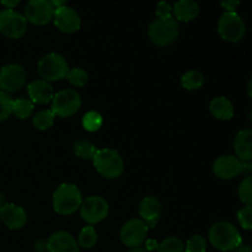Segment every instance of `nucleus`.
I'll list each match as a JSON object with an SVG mask.
<instances>
[{
    "label": "nucleus",
    "instance_id": "1",
    "mask_svg": "<svg viewBox=\"0 0 252 252\" xmlns=\"http://www.w3.org/2000/svg\"><path fill=\"white\" fill-rule=\"evenodd\" d=\"M208 241L218 251L230 252L243 244V238L234 224L229 221H217L209 228Z\"/></svg>",
    "mask_w": 252,
    "mask_h": 252
},
{
    "label": "nucleus",
    "instance_id": "2",
    "mask_svg": "<svg viewBox=\"0 0 252 252\" xmlns=\"http://www.w3.org/2000/svg\"><path fill=\"white\" fill-rule=\"evenodd\" d=\"M83 194L74 184H62L57 187L52 197V206L56 213L61 216H71L80 209Z\"/></svg>",
    "mask_w": 252,
    "mask_h": 252
},
{
    "label": "nucleus",
    "instance_id": "3",
    "mask_svg": "<svg viewBox=\"0 0 252 252\" xmlns=\"http://www.w3.org/2000/svg\"><path fill=\"white\" fill-rule=\"evenodd\" d=\"M180 36L179 21L172 17L159 19L157 17L148 27V37L157 47H169L177 41Z\"/></svg>",
    "mask_w": 252,
    "mask_h": 252
},
{
    "label": "nucleus",
    "instance_id": "4",
    "mask_svg": "<svg viewBox=\"0 0 252 252\" xmlns=\"http://www.w3.org/2000/svg\"><path fill=\"white\" fill-rule=\"evenodd\" d=\"M96 171L107 180L118 179L125 170V161L120 153L116 149L103 148L97 149L93 159Z\"/></svg>",
    "mask_w": 252,
    "mask_h": 252
},
{
    "label": "nucleus",
    "instance_id": "5",
    "mask_svg": "<svg viewBox=\"0 0 252 252\" xmlns=\"http://www.w3.org/2000/svg\"><path fill=\"white\" fill-rule=\"evenodd\" d=\"M69 69L70 68L66 59L59 53L46 54L37 63V73L41 79L48 83L65 79Z\"/></svg>",
    "mask_w": 252,
    "mask_h": 252
},
{
    "label": "nucleus",
    "instance_id": "6",
    "mask_svg": "<svg viewBox=\"0 0 252 252\" xmlns=\"http://www.w3.org/2000/svg\"><path fill=\"white\" fill-rule=\"evenodd\" d=\"M250 172H252L251 161H241L235 155H221L213 162V174L220 180H231Z\"/></svg>",
    "mask_w": 252,
    "mask_h": 252
},
{
    "label": "nucleus",
    "instance_id": "7",
    "mask_svg": "<svg viewBox=\"0 0 252 252\" xmlns=\"http://www.w3.org/2000/svg\"><path fill=\"white\" fill-rule=\"evenodd\" d=\"M218 33L224 41L236 43L246 34V24L236 11H225L218 20Z\"/></svg>",
    "mask_w": 252,
    "mask_h": 252
},
{
    "label": "nucleus",
    "instance_id": "8",
    "mask_svg": "<svg viewBox=\"0 0 252 252\" xmlns=\"http://www.w3.org/2000/svg\"><path fill=\"white\" fill-rule=\"evenodd\" d=\"M81 107V97L74 89H64L54 94L51 110L56 117L66 118L75 115Z\"/></svg>",
    "mask_w": 252,
    "mask_h": 252
},
{
    "label": "nucleus",
    "instance_id": "9",
    "mask_svg": "<svg viewBox=\"0 0 252 252\" xmlns=\"http://www.w3.org/2000/svg\"><path fill=\"white\" fill-rule=\"evenodd\" d=\"M27 32V20L12 9L0 11V33L7 38L19 39Z\"/></svg>",
    "mask_w": 252,
    "mask_h": 252
},
{
    "label": "nucleus",
    "instance_id": "10",
    "mask_svg": "<svg viewBox=\"0 0 252 252\" xmlns=\"http://www.w3.org/2000/svg\"><path fill=\"white\" fill-rule=\"evenodd\" d=\"M110 212L108 202L101 196H90L83 199L80 206L81 219L89 225H96L105 220Z\"/></svg>",
    "mask_w": 252,
    "mask_h": 252
},
{
    "label": "nucleus",
    "instance_id": "11",
    "mask_svg": "<svg viewBox=\"0 0 252 252\" xmlns=\"http://www.w3.org/2000/svg\"><path fill=\"white\" fill-rule=\"evenodd\" d=\"M148 231L149 228L142 219H130L121 228L120 239L128 249L140 248L147 241Z\"/></svg>",
    "mask_w": 252,
    "mask_h": 252
},
{
    "label": "nucleus",
    "instance_id": "12",
    "mask_svg": "<svg viewBox=\"0 0 252 252\" xmlns=\"http://www.w3.org/2000/svg\"><path fill=\"white\" fill-rule=\"evenodd\" d=\"M27 73L20 64H6L0 69V90L15 93L26 84Z\"/></svg>",
    "mask_w": 252,
    "mask_h": 252
},
{
    "label": "nucleus",
    "instance_id": "13",
    "mask_svg": "<svg viewBox=\"0 0 252 252\" xmlns=\"http://www.w3.org/2000/svg\"><path fill=\"white\" fill-rule=\"evenodd\" d=\"M54 6L49 0H29L25 6V15L27 22L44 26L53 20Z\"/></svg>",
    "mask_w": 252,
    "mask_h": 252
},
{
    "label": "nucleus",
    "instance_id": "14",
    "mask_svg": "<svg viewBox=\"0 0 252 252\" xmlns=\"http://www.w3.org/2000/svg\"><path fill=\"white\" fill-rule=\"evenodd\" d=\"M53 22L59 31L64 33L76 32L81 26L80 15L76 10L69 6H62L54 10Z\"/></svg>",
    "mask_w": 252,
    "mask_h": 252
},
{
    "label": "nucleus",
    "instance_id": "15",
    "mask_svg": "<svg viewBox=\"0 0 252 252\" xmlns=\"http://www.w3.org/2000/svg\"><path fill=\"white\" fill-rule=\"evenodd\" d=\"M138 213H139L140 219L147 224L148 228H155L159 223L160 218H161V202L155 196L144 197L138 206Z\"/></svg>",
    "mask_w": 252,
    "mask_h": 252
},
{
    "label": "nucleus",
    "instance_id": "16",
    "mask_svg": "<svg viewBox=\"0 0 252 252\" xmlns=\"http://www.w3.org/2000/svg\"><path fill=\"white\" fill-rule=\"evenodd\" d=\"M0 220L10 230H20L27 223V213L21 206L6 203L0 208Z\"/></svg>",
    "mask_w": 252,
    "mask_h": 252
},
{
    "label": "nucleus",
    "instance_id": "17",
    "mask_svg": "<svg viewBox=\"0 0 252 252\" xmlns=\"http://www.w3.org/2000/svg\"><path fill=\"white\" fill-rule=\"evenodd\" d=\"M48 252H79L80 248L76 239L68 231H56L48 238L46 243Z\"/></svg>",
    "mask_w": 252,
    "mask_h": 252
},
{
    "label": "nucleus",
    "instance_id": "18",
    "mask_svg": "<svg viewBox=\"0 0 252 252\" xmlns=\"http://www.w3.org/2000/svg\"><path fill=\"white\" fill-rule=\"evenodd\" d=\"M27 93H29L30 100L37 105H46V103L52 102L54 97L53 86L43 79L31 81L27 85Z\"/></svg>",
    "mask_w": 252,
    "mask_h": 252
},
{
    "label": "nucleus",
    "instance_id": "19",
    "mask_svg": "<svg viewBox=\"0 0 252 252\" xmlns=\"http://www.w3.org/2000/svg\"><path fill=\"white\" fill-rule=\"evenodd\" d=\"M235 157L241 161H252V128H245L236 133L234 138Z\"/></svg>",
    "mask_w": 252,
    "mask_h": 252
},
{
    "label": "nucleus",
    "instance_id": "20",
    "mask_svg": "<svg viewBox=\"0 0 252 252\" xmlns=\"http://www.w3.org/2000/svg\"><path fill=\"white\" fill-rule=\"evenodd\" d=\"M199 15V6L194 0H177L172 6V16L177 21L189 22Z\"/></svg>",
    "mask_w": 252,
    "mask_h": 252
},
{
    "label": "nucleus",
    "instance_id": "21",
    "mask_svg": "<svg viewBox=\"0 0 252 252\" xmlns=\"http://www.w3.org/2000/svg\"><path fill=\"white\" fill-rule=\"evenodd\" d=\"M209 111L217 120L229 121L234 117V106L231 101L225 96L214 97L209 102Z\"/></svg>",
    "mask_w": 252,
    "mask_h": 252
},
{
    "label": "nucleus",
    "instance_id": "22",
    "mask_svg": "<svg viewBox=\"0 0 252 252\" xmlns=\"http://www.w3.org/2000/svg\"><path fill=\"white\" fill-rule=\"evenodd\" d=\"M34 103L30 98H15L11 101V115L19 120H26L33 113Z\"/></svg>",
    "mask_w": 252,
    "mask_h": 252
},
{
    "label": "nucleus",
    "instance_id": "23",
    "mask_svg": "<svg viewBox=\"0 0 252 252\" xmlns=\"http://www.w3.org/2000/svg\"><path fill=\"white\" fill-rule=\"evenodd\" d=\"M73 152L75 154V157H78L79 159L93 160L97 149H96L95 144L91 143L90 140L78 139L76 142H74Z\"/></svg>",
    "mask_w": 252,
    "mask_h": 252
},
{
    "label": "nucleus",
    "instance_id": "24",
    "mask_svg": "<svg viewBox=\"0 0 252 252\" xmlns=\"http://www.w3.org/2000/svg\"><path fill=\"white\" fill-rule=\"evenodd\" d=\"M181 85L185 90L194 91L204 85V75L198 70H189L181 76Z\"/></svg>",
    "mask_w": 252,
    "mask_h": 252
},
{
    "label": "nucleus",
    "instance_id": "25",
    "mask_svg": "<svg viewBox=\"0 0 252 252\" xmlns=\"http://www.w3.org/2000/svg\"><path fill=\"white\" fill-rule=\"evenodd\" d=\"M97 240V233H96L95 228L93 225L84 226L80 230V233H79L78 239H76L79 248L85 249V250H90V249L95 248Z\"/></svg>",
    "mask_w": 252,
    "mask_h": 252
},
{
    "label": "nucleus",
    "instance_id": "26",
    "mask_svg": "<svg viewBox=\"0 0 252 252\" xmlns=\"http://www.w3.org/2000/svg\"><path fill=\"white\" fill-rule=\"evenodd\" d=\"M54 120H56V115L52 112V110H42L33 116L32 122H33L34 128L38 130H47L54 125Z\"/></svg>",
    "mask_w": 252,
    "mask_h": 252
},
{
    "label": "nucleus",
    "instance_id": "27",
    "mask_svg": "<svg viewBox=\"0 0 252 252\" xmlns=\"http://www.w3.org/2000/svg\"><path fill=\"white\" fill-rule=\"evenodd\" d=\"M158 252H185V243L177 236L165 238L161 243L158 244Z\"/></svg>",
    "mask_w": 252,
    "mask_h": 252
},
{
    "label": "nucleus",
    "instance_id": "28",
    "mask_svg": "<svg viewBox=\"0 0 252 252\" xmlns=\"http://www.w3.org/2000/svg\"><path fill=\"white\" fill-rule=\"evenodd\" d=\"M83 127L84 129L88 130V132H96V130L100 129L103 125V118L96 111H89L88 113H85L83 117Z\"/></svg>",
    "mask_w": 252,
    "mask_h": 252
},
{
    "label": "nucleus",
    "instance_id": "29",
    "mask_svg": "<svg viewBox=\"0 0 252 252\" xmlns=\"http://www.w3.org/2000/svg\"><path fill=\"white\" fill-rule=\"evenodd\" d=\"M65 79L74 88H83V86H85L88 84L89 74L83 68H70L68 74H66Z\"/></svg>",
    "mask_w": 252,
    "mask_h": 252
},
{
    "label": "nucleus",
    "instance_id": "30",
    "mask_svg": "<svg viewBox=\"0 0 252 252\" xmlns=\"http://www.w3.org/2000/svg\"><path fill=\"white\" fill-rule=\"evenodd\" d=\"M238 196L245 206H252V175H248L240 182L238 189Z\"/></svg>",
    "mask_w": 252,
    "mask_h": 252
},
{
    "label": "nucleus",
    "instance_id": "31",
    "mask_svg": "<svg viewBox=\"0 0 252 252\" xmlns=\"http://www.w3.org/2000/svg\"><path fill=\"white\" fill-rule=\"evenodd\" d=\"M208 241L202 235H193L187 240L185 245V252H206Z\"/></svg>",
    "mask_w": 252,
    "mask_h": 252
},
{
    "label": "nucleus",
    "instance_id": "32",
    "mask_svg": "<svg viewBox=\"0 0 252 252\" xmlns=\"http://www.w3.org/2000/svg\"><path fill=\"white\" fill-rule=\"evenodd\" d=\"M239 225L245 230H252V206H244L236 214Z\"/></svg>",
    "mask_w": 252,
    "mask_h": 252
},
{
    "label": "nucleus",
    "instance_id": "33",
    "mask_svg": "<svg viewBox=\"0 0 252 252\" xmlns=\"http://www.w3.org/2000/svg\"><path fill=\"white\" fill-rule=\"evenodd\" d=\"M11 101L12 98L6 93L0 90V122L7 120L11 115Z\"/></svg>",
    "mask_w": 252,
    "mask_h": 252
},
{
    "label": "nucleus",
    "instance_id": "34",
    "mask_svg": "<svg viewBox=\"0 0 252 252\" xmlns=\"http://www.w3.org/2000/svg\"><path fill=\"white\" fill-rule=\"evenodd\" d=\"M157 17L159 19H167V17H172V6L165 0H161L157 4Z\"/></svg>",
    "mask_w": 252,
    "mask_h": 252
},
{
    "label": "nucleus",
    "instance_id": "35",
    "mask_svg": "<svg viewBox=\"0 0 252 252\" xmlns=\"http://www.w3.org/2000/svg\"><path fill=\"white\" fill-rule=\"evenodd\" d=\"M220 4L221 7H223L225 11L233 12L235 11L239 7V5H240V0H220Z\"/></svg>",
    "mask_w": 252,
    "mask_h": 252
},
{
    "label": "nucleus",
    "instance_id": "36",
    "mask_svg": "<svg viewBox=\"0 0 252 252\" xmlns=\"http://www.w3.org/2000/svg\"><path fill=\"white\" fill-rule=\"evenodd\" d=\"M0 2H1L6 9H14L15 6H17V5L21 2V0H0Z\"/></svg>",
    "mask_w": 252,
    "mask_h": 252
},
{
    "label": "nucleus",
    "instance_id": "37",
    "mask_svg": "<svg viewBox=\"0 0 252 252\" xmlns=\"http://www.w3.org/2000/svg\"><path fill=\"white\" fill-rule=\"evenodd\" d=\"M49 1H51V4L53 5L54 9H58V7L66 6V2H68L69 0H49Z\"/></svg>",
    "mask_w": 252,
    "mask_h": 252
},
{
    "label": "nucleus",
    "instance_id": "38",
    "mask_svg": "<svg viewBox=\"0 0 252 252\" xmlns=\"http://www.w3.org/2000/svg\"><path fill=\"white\" fill-rule=\"evenodd\" d=\"M233 252H252V248L249 245H243L241 244L238 249H235Z\"/></svg>",
    "mask_w": 252,
    "mask_h": 252
},
{
    "label": "nucleus",
    "instance_id": "39",
    "mask_svg": "<svg viewBox=\"0 0 252 252\" xmlns=\"http://www.w3.org/2000/svg\"><path fill=\"white\" fill-rule=\"evenodd\" d=\"M128 252H152V251L147 250V249H145V248H142V246H140V248L129 249V251H128Z\"/></svg>",
    "mask_w": 252,
    "mask_h": 252
},
{
    "label": "nucleus",
    "instance_id": "40",
    "mask_svg": "<svg viewBox=\"0 0 252 252\" xmlns=\"http://www.w3.org/2000/svg\"><path fill=\"white\" fill-rule=\"evenodd\" d=\"M248 95L252 98V76H251L250 80H249V83H248Z\"/></svg>",
    "mask_w": 252,
    "mask_h": 252
},
{
    "label": "nucleus",
    "instance_id": "41",
    "mask_svg": "<svg viewBox=\"0 0 252 252\" xmlns=\"http://www.w3.org/2000/svg\"><path fill=\"white\" fill-rule=\"evenodd\" d=\"M6 204V201H5V196L2 192H0V208H1L2 206H5Z\"/></svg>",
    "mask_w": 252,
    "mask_h": 252
},
{
    "label": "nucleus",
    "instance_id": "42",
    "mask_svg": "<svg viewBox=\"0 0 252 252\" xmlns=\"http://www.w3.org/2000/svg\"><path fill=\"white\" fill-rule=\"evenodd\" d=\"M248 118H249V121H250V123L252 125V110H250V112H249Z\"/></svg>",
    "mask_w": 252,
    "mask_h": 252
},
{
    "label": "nucleus",
    "instance_id": "43",
    "mask_svg": "<svg viewBox=\"0 0 252 252\" xmlns=\"http://www.w3.org/2000/svg\"><path fill=\"white\" fill-rule=\"evenodd\" d=\"M0 226H1V220H0Z\"/></svg>",
    "mask_w": 252,
    "mask_h": 252
},
{
    "label": "nucleus",
    "instance_id": "44",
    "mask_svg": "<svg viewBox=\"0 0 252 252\" xmlns=\"http://www.w3.org/2000/svg\"><path fill=\"white\" fill-rule=\"evenodd\" d=\"M251 164H252V161H251Z\"/></svg>",
    "mask_w": 252,
    "mask_h": 252
}]
</instances>
